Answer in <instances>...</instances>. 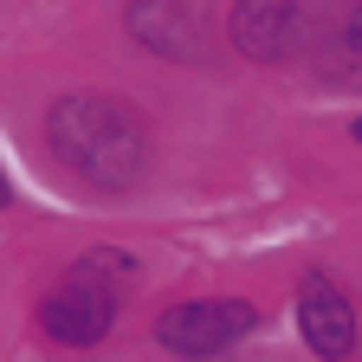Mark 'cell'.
Segmentation results:
<instances>
[{
	"mask_svg": "<svg viewBox=\"0 0 362 362\" xmlns=\"http://www.w3.org/2000/svg\"><path fill=\"white\" fill-rule=\"evenodd\" d=\"M45 136H52V156L90 188H136L149 175V129L117 98H65Z\"/></svg>",
	"mask_w": 362,
	"mask_h": 362,
	"instance_id": "cell-1",
	"label": "cell"
},
{
	"mask_svg": "<svg viewBox=\"0 0 362 362\" xmlns=\"http://www.w3.org/2000/svg\"><path fill=\"white\" fill-rule=\"evenodd\" d=\"M123 279H129L123 252H90L71 279L45 298V310H39L45 337H59V343H71V349L104 343L110 324H117V285H123Z\"/></svg>",
	"mask_w": 362,
	"mask_h": 362,
	"instance_id": "cell-2",
	"label": "cell"
},
{
	"mask_svg": "<svg viewBox=\"0 0 362 362\" xmlns=\"http://www.w3.org/2000/svg\"><path fill=\"white\" fill-rule=\"evenodd\" d=\"M252 324H259V310H252L246 298H194V304L162 310L156 337H162L175 356H214V349H226V343H240Z\"/></svg>",
	"mask_w": 362,
	"mask_h": 362,
	"instance_id": "cell-3",
	"label": "cell"
},
{
	"mask_svg": "<svg viewBox=\"0 0 362 362\" xmlns=\"http://www.w3.org/2000/svg\"><path fill=\"white\" fill-rule=\"evenodd\" d=\"M298 330H304L310 356H324V362H343L356 349V310L337 291L330 272H310V279L298 285Z\"/></svg>",
	"mask_w": 362,
	"mask_h": 362,
	"instance_id": "cell-4",
	"label": "cell"
},
{
	"mask_svg": "<svg viewBox=\"0 0 362 362\" xmlns=\"http://www.w3.org/2000/svg\"><path fill=\"white\" fill-rule=\"evenodd\" d=\"M304 33V0H240L233 7V45L246 59H285Z\"/></svg>",
	"mask_w": 362,
	"mask_h": 362,
	"instance_id": "cell-5",
	"label": "cell"
},
{
	"mask_svg": "<svg viewBox=\"0 0 362 362\" xmlns=\"http://www.w3.org/2000/svg\"><path fill=\"white\" fill-rule=\"evenodd\" d=\"M129 33L143 45H156V52H175V59H188V45H194V26H188V7H181V0H136Z\"/></svg>",
	"mask_w": 362,
	"mask_h": 362,
	"instance_id": "cell-6",
	"label": "cell"
},
{
	"mask_svg": "<svg viewBox=\"0 0 362 362\" xmlns=\"http://www.w3.org/2000/svg\"><path fill=\"white\" fill-rule=\"evenodd\" d=\"M349 39H356V52H362V7L349 13Z\"/></svg>",
	"mask_w": 362,
	"mask_h": 362,
	"instance_id": "cell-7",
	"label": "cell"
},
{
	"mask_svg": "<svg viewBox=\"0 0 362 362\" xmlns=\"http://www.w3.org/2000/svg\"><path fill=\"white\" fill-rule=\"evenodd\" d=\"M0 207H7V175H0Z\"/></svg>",
	"mask_w": 362,
	"mask_h": 362,
	"instance_id": "cell-8",
	"label": "cell"
},
{
	"mask_svg": "<svg viewBox=\"0 0 362 362\" xmlns=\"http://www.w3.org/2000/svg\"><path fill=\"white\" fill-rule=\"evenodd\" d=\"M356 143H362V123H356Z\"/></svg>",
	"mask_w": 362,
	"mask_h": 362,
	"instance_id": "cell-9",
	"label": "cell"
}]
</instances>
